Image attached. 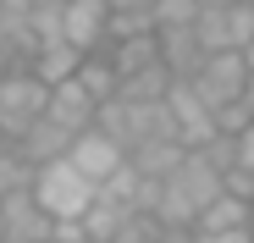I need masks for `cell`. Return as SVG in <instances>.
<instances>
[{
  "mask_svg": "<svg viewBox=\"0 0 254 243\" xmlns=\"http://www.w3.org/2000/svg\"><path fill=\"white\" fill-rule=\"evenodd\" d=\"M221 199V172L210 166V160L199 155V149H183V160L172 172H166V182L155 188V205H149V216L160 221V227H177V232H193V221L210 210Z\"/></svg>",
  "mask_w": 254,
  "mask_h": 243,
  "instance_id": "6da1fadb",
  "label": "cell"
},
{
  "mask_svg": "<svg viewBox=\"0 0 254 243\" xmlns=\"http://www.w3.org/2000/svg\"><path fill=\"white\" fill-rule=\"evenodd\" d=\"M33 205L50 216V227H66V221H83L94 210V199H100V188L83 177L72 160H50V166H39L33 172Z\"/></svg>",
  "mask_w": 254,
  "mask_h": 243,
  "instance_id": "7a4b0ae2",
  "label": "cell"
},
{
  "mask_svg": "<svg viewBox=\"0 0 254 243\" xmlns=\"http://www.w3.org/2000/svg\"><path fill=\"white\" fill-rule=\"evenodd\" d=\"M50 105V89L33 72H6L0 77V144H17Z\"/></svg>",
  "mask_w": 254,
  "mask_h": 243,
  "instance_id": "3957f363",
  "label": "cell"
},
{
  "mask_svg": "<svg viewBox=\"0 0 254 243\" xmlns=\"http://www.w3.org/2000/svg\"><path fill=\"white\" fill-rule=\"evenodd\" d=\"M188 89H193V94H199L210 111L243 105V94H249V66H243V56H238V50L204 56V61H199V72L188 77Z\"/></svg>",
  "mask_w": 254,
  "mask_h": 243,
  "instance_id": "277c9868",
  "label": "cell"
},
{
  "mask_svg": "<svg viewBox=\"0 0 254 243\" xmlns=\"http://www.w3.org/2000/svg\"><path fill=\"white\" fill-rule=\"evenodd\" d=\"M193 39L204 56H221V50H243L254 39V0H238V6H199L193 17Z\"/></svg>",
  "mask_w": 254,
  "mask_h": 243,
  "instance_id": "5b68a950",
  "label": "cell"
},
{
  "mask_svg": "<svg viewBox=\"0 0 254 243\" xmlns=\"http://www.w3.org/2000/svg\"><path fill=\"white\" fill-rule=\"evenodd\" d=\"M56 17H61V39L77 56L105 50V39H111V6L105 0H61Z\"/></svg>",
  "mask_w": 254,
  "mask_h": 243,
  "instance_id": "8992f818",
  "label": "cell"
},
{
  "mask_svg": "<svg viewBox=\"0 0 254 243\" xmlns=\"http://www.w3.org/2000/svg\"><path fill=\"white\" fill-rule=\"evenodd\" d=\"M166 116H172V133H177L183 149H204L210 138H221V133H216V111H210L188 83H172V89H166Z\"/></svg>",
  "mask_w": 254,
  "mask_h": 243,
  "instance_id": "52a82bcc",
  "label": "cell"
},
{
  "mask_svg": "<svg viewBox=\"0 0 254 243\" xmlns=\"http://www.w3.org/2000/svg\"><path fill=\"white\" fill-rule=\"evenodd\" d=\"M33 6L28 0H0V77L6 72H28L33 61Z\"/></svg>",
  "mask_w": 254,
  "mask_h": 243,
  "instance_id": "ba28073f",
  "label": "cell"
},
{
  "mask_svg": "<svg viewBox=\"0 0 254 243\" xmlns=\"http://www.w3.org/2000/svg\"><path fill=\"white\" fill-rule=\"evenodd\" d=\"M66 160H72V166H77L83 177H89V182L100 188V182H111V177L127 166V149H122V144H111L100 127H89V133H77V138H72Z\"/></svg>",
  "mask_w": 254,
  "mask_h": 243,
  "instance_id": "9c48e42d",
  "label": "cell"
},
{
  "mask_svg": "<svg viewBox=\"0 0 254 243\" xmlns=\"http://www.w3.org/2000/svg\"><path fill=\"white\" fill-rule=\"evenodd\" d=\"M0 243H50V216L33 205V193L0 199Z\"/></svg>",
  "mask_w": 254,
  "mask_h": 243,
  "instance_id": "30bf717a",
  "label": "cell"
},
{
  "mask_svg": "<svg viewBox=\"0 0 254 243\" xmlns=\"http://www.w3.org/2000/svg\"><path fill=\"white\" fill-rule=\"evenodd\" d=\"M77 66H83V56L66 45L61 33H56V39H39V45H33V61H28V72H33L45 89H56V83H72V77H77Z\"/></svg>",
  "mask_w": 254,
  "mask_h": 243,
  "instance_id": "8fae6325",
  "label": "cell"
},
{
  "mask_svg": "<svg viewBox=\"0 0 254 243\" xmlns=\"http://www.w3.org/2000/svg\"><path fill=\"white\" fill-rule=\"evenodd\" d=\"M94 111H100V105L77 89V77H72V83H56V89H50V105H45V116L56 122V127H66L72 138L94 127Z\"/></svg>",
  "mask_w": 254,
  "mask_h": 243,
  "instance_id": "7c38bea8",
  "label": "cell"
},
{
  "mask_svg": "<svg viewBox=\"0 0 254 243\" xmlns=\"http://www.w3.org/2000/svg\"><path fill=\"white\" fill-rule=\"evenodd\" d=\"M17 149H22V160L39 172V166H50V160H66V149H72V133L66 127H56L50 116H39L33 127L17 138Z\"/></svg>",
  "mask_w": 254,
  "mask_h": 243,
  "instance_id": "4fadbf2b",
  "label": "cell"
},
{
  "mask_svg": "<svg viewBox=\"0 0 254 243\" xmlns=\"http://www.w3.org/2000/svg\"><path fill=\"white\" fill-rule=\"evenodd\" d=\"M77 89L89 94L94 105H105V100H116V72H111V61H105V50H94V56H83V66H77Z\"/></svg>",
  "mask_w": 254,
  "mask_h": 243,
  "instance_id": "5bb4252c",
  "label": "cell"
},
{
  "mask_svg": "<svg viewBox=\"0 0 254 243\" xmlns=\"http://www.w3.org/2000/svg\"><path fill=\"white\" fill-rule=\"evenodd\" d=\"M193 232H249V205H243V199H232V193H221L216 205L193 221Z\"/></svg>",
  "mask_w": 254,
  "mask_h": 243,
  "instance_id": "9a60e30c",
  "label": "cell"
},
{
  "mask_svg": "<svg viewBox=\"0 0 254 243\" xmlns=\"http://www.w3.org/2000/svg\"><path fill=\"white\" fill-rule=\"evenodd\" d=\"M33 188V166L22 160L17 144H0V199H11V193H28Z\"/></svg>",
  "mask_w": 254,
  "mask_h": 243,
  "instance_id": "2e32d148",
  "label": "cell"
},
{
  "mask_svg": "<svg viewBox=\"0 0 254 243\" xmlns=\"http://www.w3.org/2000/svg\"><path fill=\"white\" fill-rule=\"evenodd\" d=\"M193 17H199V0H155V6H149L155 33L160 28H193Z\"/></svg>",
  "mask_w": 254,
  "mask_h": 243,
  "instance_id": "e0dca14e",
  "label": "cell"
},
{
  "mask_svg": "<svg viewBox=\"0 0 254 243\" xmlns=\"http://www.w3.org/2000/svg\"><path fill=\"white\" fill-rule=\"evenodd\" d=\"M160 238H166V227H160L149 210H133V216L116 227V238H111V243H160Z\"/></svg>",
  "mask_w": 254,
  "mask_h": 243,
  "instance_id": "ac0fdd59",
  "label": "cell"
},
{
  "mask_svg": "<svg viewBox=\"0 0 254 243\" xmlns=\"http://www.w3.org/2000/svg\"><path fill=\"white\" fill-rule=\"evenodd\" d=\"M105 6H111V17H149L155 0H105Z\"/></svg>",
  "mask_w": 254,
  "mask_h": 243,
  "instance_id": "d6986e66",
  "label": "cell"
},
{
  "mask_svg": "<svg viewBox=\"0 0 254 243\" xmlns=\"http://www.w3.org/2000/svg\"><path fill=\"white\" fill-rule=\"evenodd\" d=\"M188 243H254L249 232H188Z\"/></svg>",
  "mask_w": 254,
  "mask_h": 243,
  "instance_id": "ffe728a7",
  "label": "cell"
},
{
  "mask_svg": "<svg viewBox=\"0 0 254 243\" xmlns=\"http://www.w3.org/2000/svg\"><path fill=\"white\" fill-rule=\"evenodd\" d=\"M238 56H243V66H249V77H254V39H249V45H243Z\"/></svg>",
  "mask_w": 254,
  "mask_h": 243,
  "instance_id": "44dd1931",
  "label": "cell"
},
{
  "mask_svg": "<svg viewBox=\"0 0 254 243\" xmlns=\"http://www.w3.org/2000/svg\"><path fill=\"white\" fill-rule=\"evenodd\" d=\"M28 6H61V0H28Z\"/></svg>",
  "mask_w": 254,
  "mask_h": 243,
  "instance_id": "7402d4cb",
  "label": "cell"
},
{
  "mask_svg": "<svg viewBox=\"0 0 254 243\" xmlns=\"http://www.w3.org/2000/svg\"><path fill=\"white\" fill-rule=\"evenodd\" d=\"M83 243H94V238H83Z\"/></svg>",
  "mask_w": 254,
  "mask_h": 243,
  "instance_id": "603a6c76",
  "label": "cell"
}]
</instances>
